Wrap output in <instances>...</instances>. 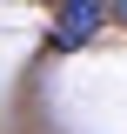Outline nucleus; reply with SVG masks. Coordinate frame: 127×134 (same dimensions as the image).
Wrapping results in <instances>:
<instances>
[{
	"instance_id": "obj_2",
	"label": "nucleus",
	"mask_w": 127,
	"mask_h": 134,
	"mask_svg": "<svg viewBox=\"0 0 127 134\" xmlns=\"http://www.w3.org/2000/svg\"><path fill=\"white\" fill-rule=\"evenodd\" d=\"M114 14H120V20H127V0H114Z\"/></svg>"
},
{
	"instance_id": "obj_1",
	"label": "nucleus",
	"mask_w": 127,
	"mask_h": 134,
	"mask_svg": "<svg viewBox=\"0 0 127 134\" xmlns=\"http://www.w3.org/2000/svg\"><path fill=\"white\" fill-rule=\"evenodd\" d=\"M114 0H60V14H54V47L60 54H74V47H87L100 34V14H107Z\"/></svg>"
}]
</instances>
